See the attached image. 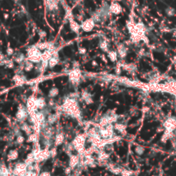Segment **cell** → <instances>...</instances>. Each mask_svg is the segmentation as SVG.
<instances>
[{
	"instance_id": "cell-1",
	"label": "cell",
	"mask_w": 176,
	"mask_h": 176,
	"mask_svg": "<svg viewBox=\"0 0 176 176\" xmlns=\"http://www.w3.org/2000/svg\"><path fill=\"white\" fill-rule=\"evenodd\" d=\"M62 110L73 118H81V110L79 108V106L77 100L72 97H68L65 100V102L62 106Z\"/></svg>"
},
{
	"instance_id": "cell-2",
	"label": "cell",
	"mask_w": 176,
	"mask_h": 176,
	"mask_svg": "<svg viewBox=\"0 0 176 176\" xmlns=\"http://www.w3.org/2000/svg\"><path fill=\"white\" fill-rule=\"evenodd\" d=\"M42 53H41V50H40L37 46H32L27 51V58L33 63L39 64L42 61Z\"/></svg>"
},
{
	"instance_id": "cell-3",
	"label": "cell",
	"mask_w": 176,
	"mask_h": 176,
	"mask_svg": "<svg viewBox=\"0 0 176 176\" xmlns=\"http://www.w3.org/2000/svg\"><path fill=\"white\" fill-rule=\"evenodd\" d=\"M86 143V137L83 134H79L75 137V138L72 140V145L74 149L79 153V155H83L84 152V146Z\"/></svg>"
},
{
	"instance_id": "cell-4",
	"label": "cell",
	"mask_w": 176,
	"mask_h": 176,
	"mask_svg": "<svg viewBox=\"0 0 176 176\" xmlns=\"http://www.w3.org/2000/svg\"><path fill=\"white\" fill-rule=\"evenodd\" d=\"M100 136L103 139H109L114 135V125L113 124H109L106 126L100 127L99 129Z\"/></svg>"
},
{
	"instance_id": "cell-5",
	"label": "cell",
	"mask_w": 176,
	"mask_h": 176,
	"mask_svg": "<svg viewBox=\"0 0 176 176\" xmlns=\"http://www.w3.org/2000/svg\"><path fill=\"white\" fill-rule=\"evenodd\" d=\"M27 172H28L27 164L25 162H18L14 167L12 174L15 176H24Z\"/></svg>"
},
{
	"instance_id": "cell-6",
	"label": "cell",
	"mask_w": 176,
	"mask_h": 176,
	"mask_svg": "<svg viewBox=\"0 0 176 176\" xmlns=\"http://www.w3.org/2000/svg\"><path fill=\"white\" fill-rule=\"evenodd\" d=\"M81 77H82L81 71L77 68H74V70H72L69 73V80L74 85H77L79 83Z\"/></svg>"
},
{
	"instance_id": "cell-7",
	"label": "cell",
	"mask_w": 176,
	"mask_h": 176,
	"mask_svg": "<svg viewBox=\"0 0 176 176\" xmlns=\"http://www.w3.org/2000/svg\"><path fill=\"white\" fill-rule=\"evenodd\" d=\"M29 115V111L27 109V107H24L23 105H20L18 107V110H17L16 114V120L20 121V122H22L28 118Z\"/></svg>"
},
{
	"instance_id": "cell-8",
	"label": "cell",
	"mask_w": 176,
	"mask_h": 176,
	"mask_svg": "<svg viewBox=\"0 0 176 176\" xmlns=\"http://www.w3.org/2000/svg\"><path fill=\"white\" fill-rule=\"evenodd\" d=\"M163 126L166 131L174 132L176 130V118L169 117L163 123Z\"/></svg>"
},
{
	"instance_id": "cell-9",
	"label": "cell",
	"mask_w": 176,
	"mask_h": 176,
	"mask_svg": "<svg viewBox=\"0 0 176 176\" xmlns=\"http://www.w3.org/2000/svg\"><path fill=\"white\" fill-rule=\"evenodd\" d=\"M95 26V22L94 21L93 18H88L84 20L81 23V28L84 32H90L94 29Z\"/></svg>"
},
{
	"instance_id": "cell-10",
	"label": "cell",
	"mask_w": 176,
	"mask_h": 176,
	"mask_svg": "<svg viewBox=\"0 0 176 176\" xmlns=\"http://www.w3.org/2000/svg\"><path fill=\"white\" fill-rule=\"evenodd\" d=\"M42 132H43V138L44 140H52L53 135H54V132L55 130L53 127L52 126H46L42 129Z\"/></svg>"
},
{
	"instance_id": "cell-11",
	"label": "cell",
	"mask_w": 176,
	"mask_h": 176,
	"mask_svg": "<svg viewBox=\"0 0 176 176\" xmlns=\"http://www.w3.org/2000/svg\"><path fill=\"white\" fill-rule=\"evenodd\" d=\"M35 100L36 98H34L33 96H31L29 98L28 101H27V109L29 111V113H36L38 110V108L35 103Z\"/></svg>"
},
{
	"instance_id": "cell-12",
	"label": "cell",
	"mask_w": 176,
	"mask_h": 176,
	"mask_svg": "<svg viewBox=\"0 0 176 176\" xmlns=\"http://www.w3.org/2000/svg\"><path fill=\"white\" fill-rule=\"evenodd\" d=\"M80 163V156L78 155H70V161H69V166L71 168L76 167Z\"/></svg>"
},
{
	"instance_id": "cell-13",
	"label": "cell",
	"mask_w": 176,
	"mask_h": 176,
	"mask_svg": "<svg viewBox=\"0 0 176 176\" xmlns=\"http://www.w3.org/2000/svg\"><path fill=\"white\" fill-rule=\"evenodd\" d=\"M46 8L50 11H54L58 8V0H46Z\"/></svg>"
},
{
	"instance_id": "cell-14",
	"label": "cell",
	"mask_w": 176,
	"mask_h": 176,
	"mask_svg": "<svg viewBox=\"0 0 176 176\" xmlns=\"http://www.w3.org/2000/svg\"><path fill=\"white\" fill-rule=\"evenodd\" d=\"M59 62V58H58V53L57 52H54L53 53V56L49 59L48 61V67L53 69L54 68Z\"/></svg>"
},
{
	"instance_id": "cell-15",
	"label": "cell",
	"mask_w": 176,
	"mask_h": 176,
	"mask_svg": "<svg viewBox=\"0 0 176 176\" xmlns=\"http://www.w3.org/2000/svg\"><path fill=\"white\" fill-rule=\"evenodd\" d=\"M109 10H110L111 13L118 15V14H120L122 12V7L120 6V4H118V3H113L109 6Z\"/></svg>"
},
{
	"instance_id": "cell-16",
	"label": "cell",
	"mask_w": 176,
	"mask_h": 176,
	"mask_svg": "<svg viewBox=\"0 0 176 176\" xmlns=\"http://www.w3.org/2000/svg\"><path fill=\"white\" fill-rule=\"evenodd\" d=\"M117 53H118V54H119V56L121 58H125L126 55H127V47L123 44L119 45L118 48H117Z\"/></svg>"
},
{
	"instance_id": "cell-17",
	"label": "cell",
	"mask_w": 176,
	"mask_h": 176,
	"mask_svg": "<svg viewBox=\"0 0 176 176\" xmlns=\"http://www.w3.org/2000/svg\"><path fill=\"white\" fill-rule=\"evenodd\" d=\"M108 157H109V154L107 153L106 150H100L99 152H98V157H97V159H98L99 162H106V161L108 159Z\"/></svg>"
},
{
	"instance_id": "cell-18",
	"label": "cell",
	"mask_w": 176,
	"mask_h": 176,
	"mask_svg": "<svg viewBox=\"0 0 176 176\" xmlns=\"http://www.w3.org/2000/svg\"><path fill=\"white\" fill-rule=\"evenodd\" d=\"M65 141V135L62 132H58L55 135V138H54V143L56 146L61 145Z\"/></svg>"
},
{
	"instance_id": "cell-19",
	"label": "cell",
	"mask_w": 176,
	"mask_h": 176,
	"mask_svg": "<svg viewBox=\"0 0 176 176\" xmlns=\"http://www.w3.org/2000/svg\"><path fill=\"white\" fill-rule=\"evenodd\" d=\"M35 103H36V106H37L38 109H41V110H42L46 106V100L43 97H38V98H36Z\"/></svg>"
},
{
	"instance_id": "cell-20",
	"label": "cell",
	"mask_w": 176,
	"mask_h": 176,
	"mask_svg": "<svg viewBox=\"0 0 176 176\" xmlns=\"http://www.w3.org/2000/svg\"><path fill=\"white\" fill-rule=\"evenodd\" d=\"M82 99L86 102V104H92L93 103L92 95H90V93H88V91H83L82 93Z\"/></svg>"
},
{
	"instance_id": "cell-21",
	"label": "cell",
	"mask_w": 176,
	"mask_h": 176,
	"mask_svg": "<svg viewBox=\"0 0 176 176\" xmlns=\"http://www.w3.org/2000/svg\"><path fill=\"white\" fill-rule=\"evenodd\" d=\"M70 28H71V29L74 33H79L80 29H82V28H81V25H79L76 21H73L72 19H71V21H70Z\"/></svg>"
},
{
	"instance_id": "cell-22",
	"label": "cell",
	"mask_w": 176,
	"mask_h": 176,
	"mask_svg": "<svg viewBox=\"0 0 176 176\" xmlns=\"http://www.w3.org/2000/svg\"><path fill=\"white\" fill-rule=\"evenodd\" d=\"M21 130L23 131L26 134H28V135H30L33 131V127L30 126V125H29L27 123H22V125H21Z\"/></svg>"
},
{
	"instance_id": "cell-23",
	"label": "cell",
	"mask_w": 176,
	"mask_h": 176,
	"mask_svg": "<svg viewBox=\"0 0 176 176\" xmlns=\"http://www.w3.org/2000/svg\"><path fill=\"white\" fill-rule=\"evenodd\" d=\"M58 120V114L56 113H53V114H49L46 118V122L48 125H52L55 123L56 121Z\"/></svg>"
},
{
	"instance_id": "cell-24",
	"label": "cell",
	"mask_w": 176,
	"mask_h": 176,
	"mask_svg": "<svg viewBox=\"0 0 176 176\" xmlns=\"http://www.w3.org/2000/svg\"><path fill=\"white\" fill-rule=\"evenodd\" d=\"M8 160L9 161H14V160H16L17 157H18V151L16 150H11V151L8 153Z\"/></svg>"
},
{
	"instance_id": "cell-25",
	"label": "cell",
	"mask_w": 176,
	"mask_h": 176,
	"mask_svg": "<svg viewBox=\"0 0 176 176\" xmlns=\"http://www.w3.org/2000/svg\"><path fill=\"white\" fill-rule=\"evenodd\" d=\"M36 117H37V121L38 123H40L41 125L42 123H44L46 120V115H45L44 112L41 111V112H36Z\"/></svg>"
},
{
	"instance_id": "cell-26",
	"label": "cell",
	"mask_w": 176,
	"mask_h": 176,
	"mask_svg": "<svg viewBox=\"0 0 176 176\" xmlns=\"http://www.w3.org/2000/svg\"><path fill=\"white\" fill-rule=\"evenodd\" d=\"M118 53L117 52H115V51H109L108 53V58L110 59L112 62H115V61H117V59H118Z\"/></svg>"
},
{
	"instance_id": "cell-27",
	"label": "cell",
	"mask_w": 176,
	"mask_h": 176,
	"mask_svg": "<svg viewBox=\"0 0 176 176\" xmlns=\"http://www.w3.org/2000/svg\"><path fill=\"white\" fill-rule=\"evenodd\" d=\"M33 63L32 61H30V60H29V59H27V60H25V63H24V70L26 71H31L33 69Z\"/></svg>"
},
{
	"instance_id": "cell-28",
	"label": "cell",
	"mask_w": 176,
	"mask_h": 176,
	"mask_svg": "<svg viewBox=\"0 0 176 176\" xmlns=\"http://www.w3.org/2000/svg\"><path fill=\"white\" fill-rule=\"evenodd\" d=\"M58 93H59L58 88H56V87H53V88L49 90V92H48V96L50 98H54V97H56L58 95Z\"/></svg>"
},
{
	"instance_id": "cell-29",
	"label": "cell",
	"mask_w": 176,
	"mask_h": 176,
	"mask_svg": "<svg viewBox=\"0 0 176 176\" xmlns=\"http://www.w3.org/2000/svg\"><path fill=\"white\" fill-rule=\"evenodd\" d=\"M26 57L23 53H18L17 55H16V57L14 58V61L16 62L17 64H22L25 60Z\"/></svg>"
},
{
	"instance_id": "cell-30",
	"label": "cell",
	"mask_w": 176,
	"mask_h": 176,
	"mask_svg": "<svg viewBox=\"0 0 176 176\" xmlns=\"http://www.w3.org/2000/svg\"><path fill=\"white\" fill-rule=\"evenodd\" d=\"M114 129L117 130L118 132H120V133H124L125 132V126L123 124H121V123H117L116 122L114 124Z\"/></svg>"
},
{
	"instance_id": "cell-31",
	"label": "cell",
	"mask_w": 176,
	"mask_h": 176,
	"mask_svg": "<svg viewBox=\"0 0 176 176\" xmlns=\"http://www.w3.org/2000/svg\"><path fill=\"white\" fill-rule=\"evenodd\" d=\"M172 136H173V132H168V131H166L165 130L164 134H163V135H162V142L165 143L167 140H168L169 138H172Z\"/></svg>"
},
{
	"instance_id": "cell-32",
	"label": "cell",
	"mask_w": 176,
	"mask_h": 176,
	"mask_svg": "<svg viewBox=\"0 0 176 176\" xmlns=\"http://www.w3.org/2000/svg\"><path fill=\"white\" fill-rule=\"evenodd\" d=\"M100 48L103 52H108V43L106 41H101L100 42Z\"/></svg>"
},
{
	"instance_id": "cell-33",
	"label": "cell",
	"mask_w": 176,
	"mask_h": 176,
	"mask_svg": "<svg viewBox=\"0 0 176 176\" xmlns=\"http://www.w3.org/2000/svg\"><path fill=\"white\" fill-rule=\"evenodd\" d=\"M109 169H110L112 173H113L115 175H120V174H121V171H122V169L120 168L119 167H115V166L113 165H111V167H109Z\"/></svg>"
},
{
	"instance_id": "cell-34",
	"label": "cell",
	"mask_w": 176,
	"mask_h": 176,
	"mask_svg": "<svg viewBox=\"0 0 176 176\" xmlns=\"http://www.w3.org/2000/svg\"><path fill=\"white\" fill-rule=\"evenodd\" d=\"M13 80L16 83H24L25 82V77H22L21 75H16V77L13 78Z\"/></svg>"
},
{
	"instance_id": "cell-35",
	"label": "cell",
	"mask_w": 176,
	"mask_h": 176,
	"mask_svg": "<svg viewBox=\"0 0 176 176\" xmlns=\"http://www.w3.org/2000/svg\"><path fill=\"white\" fill-rule=\"evenodd\" d=\"M37 141V135L35 133H31L30 135H29V138H28V142L29 143H36Z\"/></svg>"
},
{
	"instance_id": "cell-36",
	"label": "cell",
	"mask_w": 176,
	"mask_h": 176,
	"mask_svg": "<svg viewBox=\"0 0 176 176\" xmlns=\"http://www.w3.org/2000/svg\"><path fill=\"white\" fill-rule=\"evenodd\" d=\"M166 14L168 16H175V9L171 8V7H168L166 9Z\"/></svg>"
},
{
	"instance_id": "cell-37",
	"label": "cell",
	"mask_w": 176,
	"mask_h": 176,
	"mask_svg": "<svg viewBox=\"0 0 176 176\" xmlns=\"http://www.w3.org/2000/svg\"><path fill=\"white\" fill-rule=\"evenodd\" d=\"M135 152H136L138 155H142L143 154V152H144V149H143V147L140 146V145H138V146L136 147V149H135Z\"/></svg>"
},
{
	"instance_id": "cell-38",
	"label": "cell",
	"mask_w": 176,
	"mask_h": 176,
	"mask_svg": "<svg viewBox=\"0 0 176 176\" xmlns=\"http://www.w3.org/2000/svg\"><path fill=\"white\" fill-rule=\"evenodd\" d=\"M120 175L121 176H131L132 175V173L131 171L127 170V169H122Z\"/></svg>"
},
{
	"instance_id": "cell-39",
	"label": "cell",
	"mask_w": 176,
	"mask_h": 176,
	"mask_svg": "<svg viewBox=\"0 0 176 176\" xmlns=\"http://www.w3.org/2000/svg\"><path fill=\"white\" fill-rule=\"evenodd\" d=\"M25 141V138H24V137L22 136L21 134H19V135H17V137H16V143H22L23 142Z\"/></svg>"
},
{
	"instance_id": "cell-40",
	"label": "cell",
	"mask_w": 176,
	"mask_h": 176,
	"mask_svg": "<svg viewBox=\"0 0 176 176\" xmlns=\"http://www.w3.org/2000/svg\"><path fill=\"white\" fill-rule=\"evenodd\" d=\"M4 66H6V68H12L14 66V62L12 60H10V59H7L6 62H5V65Z\"/></svg>"
},
{
	"instance_id": "cell-41",
	"label": "cell",
	"mask_w": 176,
	"mask_h": 176,
	"mask_svg": "<svg viewBox=\"0 0 176 176\" xmlns=\"http://www.w3.org/2000/svg\"><path fill=\"white\" fill-rule=\"evenodd\" d=\"M24 176H39L38 175V173L36 172V171H28L27 173H26V175Z\"/></svg>"
},
{
	"instance_id": "cell-42",
	"label": "cell",
	"mask_w": 176,
	"mask_h": 176,
	"mask_svg": "<svg viewBox=\"0 0 176 176\" xmlns=\"http://www.w3.org/2000/svg\"><path fill=\"white\" fill-rule=\"evenodd\" d=\"M50 154H51V157H54L56 155H57V150H56L55 148H53L50 150Z\"/></svg>"
},
{
	"instance_id": "cell-43",
	"label": "cell",
	"mask_w": 176,
	"mask_h": 176,
	"mask_svg": "<svg viewBox=\"0 0 176 176\" xmlns=\"http://www.w3.org/2000/svg\"><path fill=\"white\" fill-rule=\"evenodd\" d=\"M125 69L128 70V71H132L136 70V67H135V66H133V65H128V66H126Z\"/></svg>"
},
{
	"instance_id": "cell-44",
	"label": "cell",
	"mask_w": 176,
	"mask_h": 176,
	"mask_svg": "<svg viewBox=\"0 0 176 176\" xmlns=\"http://www.w3.org/2000/svg\"><path fill=\"white\" fill-rule=\"evenodd\" d=\"M6 53H7V55H12V54L14 53V50H13L11 47H9V48H7V50H6Z\"/></svg>"
},
{
	"instance_id": "cell-45",
	"label": "cell",
	"mask_w": 176,
	"mask_h": 176,
	"mask_svg": "<svg viewBox=\"0 0 176 176\" xmlns=\"http://www.w3.org/2000/svg\"><path fill=\"white\" fill-rule=\"evenodd\" d=\"M78 52H79L80 54H85L86 53V49L84 47H80L79 50H78Z\"/></svg>"
},
{
	"instance_id": "cell-46",
	"label": "cell",
	"mask_w": 176,
	"mask_h": 176,
	"mask_svg": "<svg viewBox=\"0 0 176 176\" xmlns=\"http://www.w3.org/2000/svg\"><path fill=\"white\" fill-rule=\"evenodd\" d=\"M39 35H40V37H41V38H45L46 36V33L43 31V30H40L39 31Z\"/></svg>"
},
{
	"instance_id": "cell-47",
	"label": "cell",
	"mask_w": 176,
	"mask_h": 176,
	"mask_svg": "<svg viewBox=\"0 0 176 176\" xmlns=\"http://www.w3.org/2000/svg\"><path fill=\"white\" fill-rule=\"evenodd\" d=\"M39 176H51V175L49 172H42Z\"/></svg>"
},
{
	"instance_id": "cell-48",
	"label": "cell",
	"mask_w": 176,
	"mask_h": 176,
	"mask_svg": "<svg viewBox=\"0 0 176 176\" xmlns=\"http://www.w3.org/2000/svg\"><path fill=\"white\" fill-rule=\"evenodd\" d=\"M71 167L69 166V167H67L66 169V175H70V174H71Z\"/></svg>"
}]
</instances>
